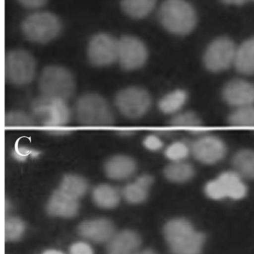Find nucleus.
<instances>
[{"label": "nucleus", "mask_w": 254, "mask_h": 254, "mask_svg": "<svg viewBox=\"0 0 254 254\" xmlns=\"http://www.w3.org/2000/svg\"><path fill=\"white\" fill-rule=\"evenodd\" d=\"M164 235L173 254H200L205 242L203 233L194 230L184 218L171 220L165 226Z\"/></svg>", "instance_id": "obj_1"}, {"label": "nucleus", "mask_w": 254, "mask_h": 254, "mask_svg": "<svg viewBox=\"0 0 254 254\" xmlns=\"http://www.w3.org/2000/svg\"><path fill=\"white\" fill-rule=\"evenodd\" d=\"M159 19L166 31L180 36L191 33L197 24L195 10L186 0H165Z\"/></svg>", "instance_id": "obj_2"}, {"label": "nucleus", "mask_w": 254, "mask_h": 254, "mask_svg": "<svg viewBox=\"0 0 254 254\" xmlns=\"http://www.w3.org/2000/svg\"><path fill=\"white\" fill-rule=\"evenodd\" d=\"M63 29L62 20L50 11H35L21 23V31L26 39L35 44H45L58 38Z\"/></svg>", "instance_id": "obj_3"}, {"label": "nucleus", "mask_w": 254, "mask_h": 254, "mask_svg": "<svg viewBox=\"0 0 254 254\" xmlns=\"http://www.w3.org/2000/svg\"><path fill=\"white\" fill-rule=\"evenodd\" d=\"M32 117L35 123L50 128L63 127L70 120L66 101L41 96L32 104Z\"/></svg>", "instance_id": "obj_4"}, {"label": "nucleus", "mask_w": 254, "mask_h": 254, "mask_svg": "<svg viewBox=\"0 0 254 254\" xmlns=\"http://www.w3.org/2000/svg\"><path fill=\"white\" fill-rule=\"evenodd\" d=\"M39 86L43 96L67 101L75 92V83L66 68L49 66L43 70Z\"/></svg>", "instance_id": "obj_5"}, {"label": "nucleus", "mask_w": 254, "mask_h": 254, "mask_svg": "<svg viewBox=\"0 0 254 254\" xmlns=\"http://www.w3.org/2000/svg\"><path fill=\"white\" fill-rule=\"evenodd\" d=\"M78 121L87 126H110L114 124V116L107 101L97 94H87L77 102Z\"/></svg>", "instance_id": "obj_6"}, {"label": "nucleus", "mask_w": 254, "mask_h": 254, "mask_svg": "<svg viewBox=\"0 0 254 254\" xmlns=\"http://www.w3.org/2000/svg\"><path fill=\"white\" fill-rule=\"evenodd\" d=\"M36 72L33 56L23 50H11L5 57V77L11 84L26 85L32 82Z\"/></svg>", "instance_id": "obj_7"}, {"label": "nucleus", "mask_w": 254, "mask_h": 254, "mask_svg": "<svg viewBox=\"0 0 254 254\" xmlns=\"http://www.w3.org/2000/svg\"><path fill=\"white\" fill-rule=\"evenodd\" d=\"M205 192L208 197L214 200L226 197L239 200L246 195L247 187L240 175L235 171H228L207 183Z\"/></svg>", "instance_id": "obj_8"}, {"label": "nucleus", "mask_w": 254, "mask_h": 254, "mask_svg": "<svg viewBox=\"0 0 254 254\" xmlns=\"http://www.w3.org/2000/svg\"><path fill=\"white\" fill-rule=\"evenodd\" d=\"M237 47L234 42L226 37L212 41L205 52L203 62L211 72H222L234 64Z\"/></svg>", "instance_id": "obj_9"}, {"label": "nucleus", "mask_w": 254, "mask_h": 254, "mask_svg": "<svg viewBox=\"0 0 254 254\" xmlns=\"http://www.w3.org/2000/svg\"><path fill=\"white\" fill-rule=\"evenodd\" d=\"M87 56L94 66L113 64L118 61L119 39L105 32L93 35L87 47Z\"/></svg>", "instance_id": "obj_10"}, {"label": "nucleus", "mask_w": 254, "mask_h": 254, "mask_svg": "<svg viewBox=\"0 0 254 254\" xmlns=\"http://www.w3.org/2000/svg\"><path fill=\"white\" fill-rule=\"evenodd\" d=\"M151 105V96L146 90L139 87L125 89L116 97L117 108L127 118H140L148 112Z\"/></svg>", "instance_id": "obj_11"}, {"label": "nucleus", "mask_w": 254, "mask_h": 254, "mask_svg": "<svg viewBox=\"0 0 254 254\" xmlns=\"http://www.w3.org/2000/svg\"><path fill=\"white\" fill-rule=\"evenodd\" d=\"M148 50L139 38L125 35L119 39L118 61L123 69L134 70L142 67L148 59Z\"/></svg>", "instance_id": "obj_12"}, {"label": "nucleus", "mask_w": 254, "mask_h": 254, "mask_svg": "<svg viewBox=\"0 0 254 254\" xmlns=\"http://www.w3.org/2000/svg\"><path fill=\"white\" fill-rule=\"evenodd\" d=\"M227 151L224 141L213 135H203L191 144V152L203 164L218 163L225 157Z\"/></svg>", "instance_id": "obj_13"}, {"label": "nucleus", "mask_w": 254, "mask_h": 254, "mask_svg": "<svg viewBox=\"0 0 254 254\" xmlns=\"http://www.w3.org/2000/svg\"><path fill=\"white\" fill-rule=\"evenodd\" d=\"M223 99L235 108L254 105V84L242 79L233 80L223 89Z\"/></svg>", "instance_id": "obj_14"}, {"label": "nucleus", "mask_w": 254, "mask_h": 254, "mask_svg": "<svg viewBox=\"0 0 254 254\" xmlns=\"http://www.w3.org/2000/svg\"><path fill=\"white\" fill-rule=\"evenodd\" d=\"M78 232L81 236L93 242H109L114 236V227L109 220L98 218L80 224Z\"/></svg>", "instance_id": "obj_15"}, {"label": "nucleus", "mask_w": 254, "mask_h": 254, "mask_svg": "<svg viewBox=\"0 0 254 254\" xmlns=\"http://www.w3.org/2000/svg\"><path fill=\"white\" fill-rule=\"evenodd\" d=\"M78 200L57 190L54 191L47 204V212L53 216L72 218L78 214Z\"/></svg>", "instance_id": "obj_16"}, {"label": "nucleus", "mask_w": 254, "mask_h": 254, "mask_svg": "<svg viewBox=\"0 0 254 254\" xmlns=\"http://www.w3.org/2000/svg\"><path fill=\"white\" fill-rule=\"evenodd\" d=\"M139 235L130 230H125L114 235L108 246V254H136L140 246Z\"/></svg>", "instance_id": "obj_17"}, {"label": "nucleus", "mask_w": 254, "mask_h": 254, "mask_svg": "<svg viewBox=\"0 0 254 254\" xmlns=\"http://www.w3.org/2000/svg\"><path fill=\"white\" fill-rule=\"evenodd\" d=\"M105 170L108 178L122 181L130 178L135 173L136 163L127 156H114L105 163Z\"/></svg>", "instance_id": "obj_18"}, {"label": "nucleus", "mask_w": 254, "mask_h": 254, "mask_svg": "<svg viewBox=\"0 0 254 254\" xmlns=\"http://www.w3.org/2000/svg\"><path fill=\"white\" fill-rule=\"evenodd\" d=\"M234 66L244 75H254V38L242 43L236 50Z\"/></svg>", "instance_id": "obj_19"}, {"label": "nucleus", "mask_w": 254, "mask_h": 254, "mask_svg": "<svg viewBox=\"0 0 254 254\" xmlns=\"http://www.w3.org/2000/svg\"><path fill=\"white\" fill-rule=\"evenodd\" d=\"M152 184V177L147 175H142L134 182L130 183L125 187L123 195L129 203H142L148 197L150 187Z\"/></svg>", "instance_id": "obj_20"}, {"label": "nucleus", "mask_w": 254, "mask_h": 254, "mask_svg": "<svg viewBox=\"0 0 254 254\" xmlns=\"http://www.w3.org/2000/svg\"><path fill=\"white\" fill-rule=\"evenodd\" d=\"M157 0H121L122 10L127 17L142 20L148 17L155 8Z\"/></svg>", "instance_id": "obj_21"}, {"label": "nucleus", "mask_w": 254, "mask_h": 254, "mask_svg": "<svg viewBox=\"0 0 254 254\" xmlns=\"http://www.w3.org/2000/svg\"><path fill=\"white\" fill-rule=\"evenodd\" d=\"M235 172L245 179H254V151L243 149L238 151L233 160Z\"/></svg>", "instance_id": "obj_22"}, {"label": "nucleus", "mask_w": 254, "mask_h": 254, "mask_svg": "<svg viewBox=\"0 0 254 254\" xmlns=\"http://www.w3.org/2000/svg\"><path fill=\"white\" fill-rule=\"evenodd\" d=\"M95 203L104 209L116 207L120 201V191L116 187L108 184L98 186L93 191Z\"/></svg>", "instance_id": "obj_23"}, {"label": "nucleus", "mask_w": 254, "mask_h": 254, "mask_svg": "<svg viewBox=\"0 0 254 254\" xmlns=\"http://www.w3.org/2000/svg\"><path fill=\"white\" fill-rule=\"evenodd\" d=\"M171 125L176 128H182L191 133H207L209 130L202 126L200 118L192 112H184L177 114L171 121Z\"/></svg>", "instance_id": "obj_24"}, {"label": "nucleus", "mask_w": 254, "mask_h": 254, "mask_svg": "<svg viewBox=\"0 0 254 254\" xmlns=\"http://www.w3.org/2000/svg\"><path fill=\"white\" fill-rule=\"evenodd\" d=\"M164 175L172 182H187L194 177V169L186 160L172 162L165 169Z\"/></svg>", "instance_id": "obj_25"}, {"label": "nucleus", "mask_w": 254, "mask_h": 254, "mask_svg": "<svg viewBox=\"0 0 254 254\" xmlns=\"http://www.w3.org/2000/svg\"><path fill=\"white\" fill-rule=\"evenodd\" d=\"M88 189L87 181L82 177L67 175L64 177L59 190L73 198L78 199L84 195Z\"/></svg>", "instance_id": "obj_26"}, {"label": "nucleus", "mask_w": 254, "mask_h": 254, "mask_svg": "<svg viewBox=\"0 0 254 254\" xmlns=\"http://www.w3.org/2000/svg\"><path fill=\"white\" fill-rule=\"evenodd\" d=\"M187 99L188 95L185 90H176L163 97L159 103V108L164 114H177L185 105Z\"/></svg>", "instance_id": "obj_27"}, {"label": "nucleus", "mask_w": 254, "mask_h": 254, "mask_svg": "<svg viewBox=\"0 0 254 254\" xmlns=\"http://www.w3.org/2000/svg\"><path fill=\"white\" fill-rule=\"evenodd\" d=\"M228 121L233 127L254 128V105L236 108L229 117Z\"/></svg>", "instance_id": "obj_28"}, {"label": "nucleus", "mask_w": 254, "mask_h": 254, "mask_svg": "<svg viewBox=\"0 0 254 254\" xmlns=\"http://www.w3.org/2000/svg\"><path fill=\"white\" fill-rule=\"evenodd\" d=\"M23 221L17 217H7L5 221V238L8 242L18 240L24 233Z\"/></svg>", "instance_id": "obj_29"}, {"label": "nucleus", "mask_w": 254, "mask_h": 254, "mask_svg": "<svg viewBox=\"0 0 254 254\" xmlns=\"http://www.w3.org/2000/svg\"><path fill=\"white\" fill-rule=\"evenodd\" d=\"M5 124L7 127H27L35 126L32 115L21 111H11L5 115Z\"/></svg>", "instance_id": "obj_30"}, {"label": "nucleus", "mask_w": 254, "mask_h": 254, "mask_svg": "<svg viewBox=\"0 0 254 254\" xmlns=\"http://www.w3.org/2000/svg\"><path fill=\"white\" fill-rule=\"evenodd\" d=\"M191 152V144L186 142H175L166 148V157L172 162L186 160Z\"/></svg>", "instance_id": "obj_31"}, {"label": "nucleus", "mask_w": 254, "mask_h": 254, "mask_svg": "<svg viewBox=\"0 0 254 254\" xmlns=\"http://www.w3.org/2000/svg\"><path fill=\"white\" fill-rule=\"evenodd\" d=\"M40 154L41 152L37 150L29 148L28 147L20 146V145H17L12 152L13 157L20 162L25 161L29 157L36 158Z\"/></svg>", "instance_id": "obj_32"}, {"label": "nucleus", "mask_w": 254, "mask_h": 254, "mask_svg": "<svg viewBox=\"0 0 254 254\" xmlns=\"http://www.w3.org/2000/svg\"><path fill=\"white\" fill-rule=\"evenodd\" d=\"M144 145L150 151H159L163 146V142L155 135H149L144 140Z\"/></svg>", "instance_id": "obj_33"}, {"label": "nucleus", "mask_w": 254, "mask_h": 254, "mask_svg": "<svg viewBox=\"0 0 254 254\" xmlns=\"http://www.w3.org/2000/svg\"><path fill=\"white\" fill-rule=\"evenodd\" d=\"M22 6L29 9H39L48 2L49 0H17Z\"/></svg>", "instance_id": "obj_34"}, {"label": "nucleus", "mask_w": 254, "mask_h": 254, "mask_svg": "<svg viewBox=\"0 0 254 254\" xmlns=\"http://www.w3.org/2000/svg\"><path fill=\"white\" fill-rule=\"evenodd\" d=\"M71 254H93L90 245L84 242H77L70 248Z\"/></svg>", "instance_id": "obj_35"}, {"label": "nucleus", "mask_w": 254, "mask_h": 254, "mask_svg": "<svg viewBox=\"0 0 254 254\" xmlns=\"http://www.w3.org/2000/svg\"><path fill=\"white\" fill-rule=\"evenodd\" d=\"M221 1L227 5H242L248 2V0H221Z\"/></svg>", "instance_id": "obj_36"}, {"label": "nucleus", "mask_w": 254, "mask_h": 254, "mask_svg": "<svg viewBox=\"0 0 254 254\" xmlns=\"http://www.w3.org/2000/svg\"><path fill=\"white\" fill-rule=\"evenodd\" d=\"M43 254H64L63 253L59 251H55V250H50V251H46Z\"/></svg>", "instance_id": "obj_37"}, {"label": "nucleus", "mask_w": 254, "mask_h": 254, "mask_svg": "<svg viewBox=\"0 0 254 254\" xmlns=\"http://www.w3.org/2000/svg\"><path fill=\"white\" fill-rule=\"evenodd\" d=\"M136 254H156V253L151 251V250H146V251H142V252L136 253Z\"/></svg>", "instance_id": "obj_38"}, {"label": "nucleus", "mask_w": 254, "mask_h": 254, "mask_svg": "<svg viewBox=\"0 0 254 254\" xmlns=\"http://www.w3.org/2000/svg\"><path fill=\"white\" fill-rule=\"evenodd\" d=\"M120 133H121V134H131L132 133H133V130H129V129H127V130H121L120 131Z\"/></svg>", "instance_id": "obj_39"}, {"label": "nucleus", "mask_w": 254, "mask_h": 254, "mask_svg": "<svg viewBox=\"0 0 254 254\" xmlns=\"http://www.w3.org/2000/svg\"></svg>", "instance_id": "obj_40"}]
</instances>
